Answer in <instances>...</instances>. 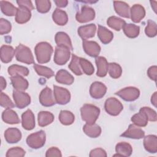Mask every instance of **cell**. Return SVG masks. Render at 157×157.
Masks as SVG:
<instances>
[{
    "label": "cell",
    "instance_id": "obj_1",
    "mask_svg": "<svg viewBox=\"0 0 157 157\" xmlns=\"http://www.w3.org/2000/svg\"><path fill=\"white\" fill-rule=\"evenodd\" d=\"M37 61L40 64L48 63L53 52L52 46L47 42L38 43L34 48Z\"/></svg>",
    "mask_w": 157,
    "mask_h": 157
},
{
    "label": "cell",
    "instance_id": "obj_2",
    "mask_svg": "<svg viewBox=\"0 0 157 157\" xmlns=\"http://www.w3.org/2000/svg\"><path fill=\"white\" fill-rule=\"evenodd\" d=\"M80 113L82 120L87 124H94L98 118L100 114V109L98 107L85 104L80 108Z\"/></svg>",
    "mask_w": 157,
    "mask_h": 157
},
{
    "label": "cell",
    "instance_id": "obj_3",
    "mask_svg": "<svg viewBox=\"0 0 157 157\" xmlns=\"http://www.w3.org/2000/svg\"><path fill=\"white\" fill-rule=\"evenodd\" d=\"M15 55L18 61L27 64H34V57L31 50L23 44H19L15 48Z\"/></svg>",
    "mask_w": 157,
    "mask_h": 157
},
{
    "label": "cell",
    "instance_id": "obj_4",
    "mask_svg": "<svg viewBox=\"0 0 157 157\" xmlns=\"http://www.w3.org/2000/svg\"><path fill=\"white\" fill-rule=\"evenodd\" d=\"M46 140V135L43 130L31 134L26 138V144L33 149H38L42 147Z\"/></svg>",
    "mask_w": 157,
    "mask_h": 157
},
{
    "label": "cell",
    "instance_id": "obj_5",
    "mask_svg": "<svg viewBox=\"0 0 157 157\" xmlns=\"http://www.w3.org/2000/svg\"><path fill=\"white\" fill-rule=\"evenodd\" d=\"M104 109L107 113L112 116H117L123 109V104L115 98H109L106 99Z\"/></svg>",
    "mask_w": 157,
    "mask_h": 157
},
{
    "label": "cell",
    "instance_id": "obj_6",
    "mask_svg": "<svg viewBox=\"0 0 157 157\" xmlns=\"http://www.w3.org/2000/svg\"><path fill=\"white\" fill-rule=\"evenodd\" d=\"M70 49L66 47L56 46L55 50L54 62L58 65H64L69 60L71 56Z\"/></svg>",
    "mask_w": 157,
    "mask_h": 157
},
{
    "label": "cell",
    "instance_id": "obj_7",
    "mask_svg": "<svg viewBox=\"0 0 157 157\" xmlns=\"http://www.w3.org/2000/svg\"><path fill=\"white\" fill-rule=\"evenodd\" d=\"M115 94L125 101L131 102L136 100L139 97L140 91L136 87L128 86L116 92Z\"/></svg>",
    "mask_w": 157,
    "mask_h": 157
},
{
    "label": "cell",
    "instance_id": "obj_8",
    "mask_svg": "<svg viewBox=\"0 0 157 157\" xmlns=\"http://www.w3.org/2000/svg\"><path fill=\"white\" fill-rule=\"evenodd\" d=\"M53 95L55 101L60 105H65L71 100V94L66 88L53 85Z\"/></svg>",
    "mask_w": 157,
    "mask_h": 157
},
{
    "label": "cell",
    "instance_id": "obj_9",
    "mask_svg": "<svg viewBox=\"0 0 157 157\" xmlns=\"http://www.w3.org/2000/svg\"><path fill=\"white\" fill-rule=\"evenodd\" d=\"M13 98L15 105L19 109H23L31 102L30 96L23 91L14 90L13 91Z\"/></svg>",
    "mask_w": 157,
    "mask_h": 157
},
{
    "label": "cell",
    "instance_id": "obj_10",
    "mask_svg": "<svg viewBox=\"0 0 157 157\" xmlns=\"http://www.w3.org/2000/svg\"><path fill=\"white\" fill-rule=\"evenodd\" d=\"M95 17V12L94 9L87 6L82 7L80 12H77L75 15L77 21L79 23H86L93 20Z\"/></svg>",
    "mask_w": 157,
    "mask_h": 157
},
{
    "label": "cell",
    "instance_id": "obj_11",
    "mask_svg": "<svg viewBox=\"0 0 157 157\" xmlns=\"http://www.w3.org/2000/svg\"><path fill=\"white\" fill-rule=\"evenodd\" d=\"M39 99L40 103L45 107L53 106L56 102L53 92L48 86H46L41 91Z\"/></svg>",
    "mask_w": 157,
    "mask_h": 157
},
{
    "label": "cell",
    "instance_id": "obj_12",
    "mask_svg": "<svg viewBox=\"0 0 157 157\" xmlns=\"http://www.w3.org/2000/svg\"><path fill=\"white\" fill-rule=\"evenodd\" d=\"M121 136L134 139H140L144 137L145 132L134 124H131L128 128L121 134Z\"/></svg>",
    "mask_w": 157,
    "mask_h": 157
},
{
    "label": "cell",
    "instance_id": "obj_13",
    "mask_svg": "<svg viewBox=\"0 0 157 157\" xmlns=\"http://www.w3.org/2000/svg\"><path fill=\"white\" fill-rule=\"evenodd\" d=\"M82 45L85 52L91 57H97L101 52V47L96 42L83 40Z\"/></svg>",
    "mask_w": 157,
    "mask_h": 157
},
{
    "label": "cell",
    "instance_id": "obj_14",
    "mask_svg": "<svg viewBox=\"0 0 157 157\" xmlns=\"http://www.w3.org/2000/svg\"><path fill=\"white\" fill-rule=\"evenodd\" d=\"M106 86L100 82H93L90 88V94L91 96L94 99H101L106 93Z\"/></svg>",
    "mask_w": 157,
    "mask_h": 157
},
{
    "label": "cell",
    "instance_id": "obj_15",
    "mask_svg": "<svg viewBox=\"0 0 157 157\" xmlns=\"http://www.w3.org/2000/svg\"><path fill=\"white\" fill-rule=\"evenodd\" d=\"M21 124L26 130H32L35 126V118L33 112L30 110H26L21 115Z\"/></svg>",
    "mask_w": 157,
    "mask_h": 157
},
{
    "label": "cell",
    "instance_id": "obj_16",
    "mask_svg": "<svg viewBox=\"0 0 157 157\" xmlns=\"http://www.w3.org/2000/svg\"><path fill=\"white\" fill-rule=\"evenodd\" d=\"M96 31L95 24H89L80 26L78 28V34L83 40L91 38L94 36Z\"/></svg>",
    "mask_w": 157,
    "mask_h": 157
},
{
    "label": "cell",
    "instance_id": "obj_17",
    "mask_svg": "<svg viewBox=\"0 0 157 157\" xmlns=\"http://www.w3.org/2000/svg\"><path fill=\"white\" fill-rule=\"evenodd\" d=\"M145 15V10L140 4H134L130 9V17L134 23H139Z\"/></svg>",
    "mask_w": 157,
    "mask_h": 157
},
{
    "label": "cell",
    "instance_id": "obj_18",
    "mask_svg": "<svg viewBox=\"0 0 157 157\" xmlns=\"http://www.w3.org/2000/svg\"><path fill=\"white\" fill-rule=\"evenodd\" d=\"M4 137L7 142L9 144L17 143L21 139V133L16 128H9L5 131Z\"/></svg>",
    "mask_w": 157,
    "mask_h": 157
},
{
    "label": "cell",
    "instance_id": "obj_19",
    "mask_svg": "<svg viewBox=\"0 0 157 157\" xmlns=\"http://www.w3.org/2000/svg\"><path fill=\"white\" fill-rule=\"evenodd\" d=\"M31 17V10L23 6H18L15 15V21L19 24H23L28 22Z\"/></svg>",
    "mask_w": 157,
    "mask_h": 157
},
{
    "label": "cell",
    "instance_id": "obj_20",
    "mask_svg": "<svg viewBox=\"0 0 157 157\" xmlns=\"http://www.w3.org/2000/svg\"><path fill=\"white\" fill-rule=\"evenodd\" d=\"M55 79L57 82L67 85L72 84L74 81V77L64 69H61L57 72L55 75Z\"/></svg>",
    "mask_w": 157,
    "mask_h": 157
},
{
    "label": "cell",
    "instance_id": "obj_21",
    "mask_svg": "<svg viewBox=\"0 0 157 157\" xmlns=\"http://www.w3.org/2000/svg\"><path fill=\"white\" fill-rule=\"evenodd\" d=\"M95 63L98 68L96 75L100 77H105L107 74L109 66L106 58L103 56H97L95 59Z\"/></svg>",
    "mask_w": 157,
    "mask_h": 157
},
{
    "label": "cell",
    "instance_id": "obj_22",
    "mask_svg": "<svg viewBox=\"0 0 157 157\" xmlns=\"http://www.w3.org/2000/svg\"><path fill=\"white\" fill-rule=\"evenodd\" d=\"M115 151L117 154L114 155V156H129L132 153V148L129 144L125 142H121L116 145Z\"/></svg>",
    "mask_w": 157,
    "mask_h": 157
},
{
    "label": "cell",
    "instance_id": "obj_23",
    "mask_svg": "<svg viewBox=\"0 0 157 157\" xmlns=\"http://www.w3.org/2000/svg\"><path fill=\"white\" fill-rule=\"evenodd\" d=\"M55 40L57 46H63L73 50L72 42L69 36L64 32H58L55 36Z\"/></svg>",
    "mask_w": 157,
    "mask_h": 157
},
{
    "label": "cell",
    "instance_id": "obj_24",
    "mask_svg": "<svg viewBox=\"0 0 157 157\" xmlns=\"http://www.w3.org/2000/svg\"><path fill=\"white\" fill-rule=\"evenodd\" d=\"M113 6L118 15L127 18L130 17V8L127 3L122 1H113Z\"/></svg>",
    "mask_w": 157,
    "mask_h": 157
},
{
    "label": "cell",
    "instance_id": "obj_25",
    "mask_svg": "<svg viewBox=\"0 0 157 157\" xmlns=\"http://www.w3.org/2000/svg\"><path fill=\"white\" fill-rule=\"evenodd\" d=\"M144 146L149 153H155L157 151V137L155 135H148L144 137Z\"/></svg>",
    "mask_w": 157,
    "mask_h": 157
},
{
    "label": "cell",
    "instance_id": "obj_26",
    "mask_svg": "<svg viewBox=\"0 0 157 157\" xmlns=\"http://www.w3.org/2000/svg\"><path fill=\"white\" fill-rule=\"evenodd\" d=\"M10 80L13 87L18 91L26 90L29 86L28 80L24 78L21 75L12 76Z\"/></svg>",
    "mask_w": 157,
    "mask_h": 157
},
{
    "label": "cell",
    "instance_id": "obj_27",
    "mask_svg": "<svg viewBox=\"0 0 157 157\" xmlns=\"http://www.w3.org/2000/svg\"><path fill=\"white\" fill-rule=\"evenodd\" d=\"M2 119L5 123L10 124H18L20 122L17 113L10 109H6L3 111Z\"/></svg>",
    "mask_w": 157,
    "mask_h": 157
},
{
    "label": "cell",
    "instance_id": "obj_28",
    "mask_svg": "<svg viewBox=\"0 0 157 157\" xmlns=\"http://www.w3.org/2000/svg\"><path fill=\"white\" fill-rule=\"evenodd\" d=\"M0 51L1 60L2 62L8 63L12 61L15 55V50L12 46L7 45H2Z\"/></svg>",
    "mask_w": 157,
    "mask_h": 157
},
{
    "label": "cell",
    "instance_id": "obj_29",
    "mask_svg": "<svg viewBox=\"0 0 157 157\" xmlns=\"http://www.w3.org/2000/svg\"><path fill=\"white\" fill-rule=\"evenodd\" d=\"M98 36L99 40L104 44L110 43L113 38V34L112 31L101 25L98 26Z\"/></svg>",
    "mask_w": 157,
    "mask_h": 157
},
{
    "label": "cell",
    "instance_id": "obj_30",
    "mask_svg": "<svg viewBox=\"0 0 157 157\" xmlns=\"http://www.w3.org/2000/svg\"><path fill=\"white\" fill-rule=\"evenodd\" d=\"M53 21L59 26L65 25L68 21V17L66 12L63 10L56 8L52 14Z\"/></svg>",
    "mask_w": 157,
    "mask_h": 157
},
{
    "label": "cell",
    "instance_id": "obj_31",
    "mask_svg": "<svg viewBox=\"0 0 157 157\" xmlns=\"http://www.w3.org/2000/svg\"><path fill=\"white\" fill-rule=\"evenodd\" d=\"M83 131L86 135L91 138H96L101 133V127L96 123L91 124L86 123L83 127Z\"/></svg>",
    "mask_w": 157,
    "mask_h": 157
},
{
    "label": "cell",
    "instance_id": "obj_32",
    "mask_svg": "<svg viewBox=\"0 0 157 157\" xmlns=\"http://www.w3.org/2000/svg\"><path fill=\"white\" fill-rule=\"evenodd\" d=\"M38 124L41 127L51 124L54 120V115L50 112L41 111L38 113Z\"/></svg>",
    "mask_w": 157,
    "mask_h": 157
},
{
    "label": "cell",
    "instance_id": "obj_33",
    "mask_svg": "<svg viewBox=\"0 0 157 157\" xmlns=\"http://www.w3.org/2000/svg\"><path fill=\"white\" fill-rule=\"evenodd\" d=\"M123 30L124 34L129 38H135L137 37L140 33V28L139 26L131 23H126L123 26Z\"/></svg>",
    "mask_w": 157,
    "mask_h": 157
},
{
    "label": "cell",
    "instance_id": "obj_34",
    "mask_svg": "<svg viewBox=\"0 0 157 157\" xmlns=\"http://www.w3.org/2000/svg\"><path fill=\"white\" fill-rule=\"evenodd\" d=\"M132 122L136 126L139 127H144L148 124V118L146 114L141 110L139 112L134 114L131 117Z\"/></svg>",
    "mask_w": 157,
    "mask_h": 157
},
{
    "label": "cell",
    "instance_id": "obj_35",
    "mask_svg": "<svg viewBox=\"0 0 157 157\" xmlns=\"http://www.w3.org/2000/svg\"><path fill=\"white\" fill-rule=\"evenodd\" d=\"M8 73L11 76L21 75L27 76L29 74V70L27 67L19 66L17 64H13L8 67Z\"/></svg>",
    "mask_w": 157,
    "mask_h": 157
},
{
    "label": "cell",
    "instance_id": "obj_36",
    "mask_svg": "<svg viewBox=\"0 0 157 157\" xmlns=\"http://www.w3.org/2000/svg\"><path fill=\"white\" fill-rule=\"evenodd\" d=\"M0 6L1 11L4 15L7 16H13L16 15L17 8H16L10 2L6 1H1Z\"/></svg>",
    "mask_w": 157,
    "mask_h": 157
},
{
    "label": "cell",
    "instance_id": "obj_37",
    "mask_svg": "<svg viewBox=\"0 0 157 157\" xmlns=\"http://www.w3.org/2000/svg\"><path fill=\"white\" fill-rule=\"evenodd\" d=\"M68 67L76 75H81L83 74L80 64V57H78L74 54L72 55L71 61L70 62Z\"/></svg>",
    "mask_w": 157,
    "mask_h": 157
},
{
    "label": "cell",
    "instance_id": "obj_38",
    "mask_svg": "<svg viewBox=\"0 0 157 157\" xmlns=\"http://www.w3.org/2000/svg\"><path fill=\"white\" fill-rule=\"evenodd\" d=\"M107 23L111 28L115 31H120L123 28V26L126 24V22L124 20L116 16H111L107 19Z\"/></svg>",
    "mask_w": 157,
    "mask_h": 157
},
{
    "label": "cell",
    "instance_id": "obj_39",
    "mask_svg": "<svg viewBox=\"0 0 157 157\" xmlns=\"http://www.w3.org/2000/svg\"><path fill=\"white\" fill-rule=\"evenodd\" d=\"M75 120L74 115L69 110H61L59 115V120L62 124H72Z\"/></svg>",
    "mask_w": 157,
    "mask_h": 157
},
{
    "label": "cell",
    "instance_id": "obj_40",
    "mask_svg": "<svg viewBox=\"0 0 157 157\" xmlns=\"http://www.w3.org/2000/svg\"><path fill=\"white\" fill-rule=\"evenodd\" d=\"M34 69L39 75L44 76L47 78H50L54 75V72L49 67L41 66L37 64H34Z\"/></svg>",
    "mask_w": 157,
    "mask_h": 157
},
{
    "label": "cell",
    "instance_id": "obj_41",
    "mask_svg": "<svg viewBox=\"0 0 157 157\" xmlns=\"http://www.w3.org/2000/svg\"><path fill=\"white\" fill-rule=\"evenodd\" d=\"M108 71L110 76L113 78H119L122 74L121 67L115 63H109Z\"/></svg>",
    "mask_w": 157,
    "mask_h": 157
},
{
    "label": "cell",
    "instance_id": "obj_42",
    "mask_svg": "<svg viewBox=\"0 0 157 157\" xmlns=\"http://www.w3.org/2000/svg\"><path fill=\"white\" fill-rule=\"evenodd\" d=\"M80 64L82 72H83L86 75H91L94 73V67L91 63L87 59L83 58H80Z\"/></svg>",
    "mask_w": 157,
    "mask_h": 157
},
{
    "label": "cell",
    "instance_id": "obj_43",
    "mask_svg": "<svg viewBox=\"0 0 157 157\" xmlns=\"http://www.w3.org/2000/svg\"><path fill=\"white\" fill-rule=\"evenodd\" d=\"M35 3L37 10L40 13H47L51 8V2L48 0H37Z\"/></svg>",
    "mask_w": 157,
    "mask_h": 157
},
{
    "label": "cell",
    "instance_id": "obj_44",
    "mask_svg": "<svg viewBox=\"0 0 157 157\" xmlns=\"http://www.w3.org/2000/svg\"><path fill=\"white\" fill-rule=\"evenodd\" d=\"M145 33L146 35L150 37H155L157 34L156 23L151 20H148L147 25L145 29Z\"/></svg>",
    "mask_w": 157,
    "mask_h": 157
},
{
    "label": "cell",
    "instance_id": "obj_45",
    "mask_svg": "<svg viewBox=\"0 0 157 157\" xmlns=\"http://www.w3.org/2000/svg\"><path fill=\"white\" fill-rule=\"evenodd\" d=\"M0 104L6 109H11L15 106L10 98L3 92H1L0 94Z\"/></svg>",
    "mask_w": 157,
    "mask_h": 157
},
{
    "label": "cell",
    "instance_id": "obj_46",
    "mask_svg": "<svg viewBox=\"0 0 157 157\" xmlns=\"http://www.w3.org/2000/svg\"><path fill=\"white\" fill-rule=\"evenodd\" d=\"M25 155V151L18 147H13L9 149L6 153V157H13V156H24Z\"/></svg>",
    "mask_w": 157,
    "mask_h": 157
},
{
    "label": "cell",
    "instance_id": "obj_47",
    "mask_svg": "<svg viewBox=\"0 0 157 157\" xmlns=\"http://www.w3.org/2000/svg\"><path fill=\"white\" fill-rule=\"evenodd\" d=\"M12 29V25L10 21L8 20L1 18L0 20V34L1 35L6 34L10 32Z\"/></svg>",
    "mask_w": 157,
    "mask_h": 157
},
{
    "label": "cell",
    "instance_id": "obj_48",
    "mask_svg": "<svg viewBox=\"0 0 157 157\" xmlns=\"http://www.w3.org/2000/svg\"><path fill=\"white\" fill-rule=\"evenodd\" d=\"M140 110H142L146 114L149 121H156L157 120V115L153 109L148 107H143Z\"/></svg>",
    "mask_w": 157,
    "mask_h": 157
},
{
    "label": "cell",
    "instance_id": "obj_49",
    "mask_svg": "<svg viewBox=\"0 0 157 157\" xmlns=\"http://www.w3.org/2000/svg\"><path fill=\"white\" fill-rule=\"evenodd\" d=\"M90 157H106L107 153L106 151L101 148H97L92 150L89 155Z\"/></svg>",
    "mask_w": 157,
    "mask_h": 157
},
{
    "label": "cell",
    "instance_id": "obj_50",
    "mask_svg": "<svg viewBox=\"0 0 157 157\" xmlns=\"http://www.w3.org/2000/svg\"><path fill=\"white\" fill-rule=\"evenodd\" d=\"M45 156H47V157H50V156L61 157V156H62V154H61L60 150H59L57 147H52L47 150Z\"/></svg>",
    "mask_w": 157,
    "mask_h": 157
},
{
    "label": "cell",
    "instance_id": "obj_51",
    "mask_svg": "<svg viewBox=\"0 0 157 157\" xmlns=\"http://www.w3.org/2000/svg\"><path fill=\"white\" fill-rule=\"evenodd\" d=\"M157 73V67L156 66H152L148 69L147 71V75L149 78L154 80L155 82L156 81V74Z\"/></svg>",
    "mask_w": 157,
    "mask_h": 157
},
{
    "label": "cell",
    "instance_id": "obj_52",
    "mask_svg": "<svg viewBox=\"0 0 157 157\" xmlns=\"http://www.w3.org/2000/svg\"><path fill=\"white\" fill-rule=\"evenodd\" d=\"M17 3L18 4V6H23L28 8L29 10H32L34 9V6L32 4L31 1H26V0H20L17 1Z\"/></svg>",
    "mask_w": 157,
    "mask_h": 157
},
{
    "label": "cell",
    "instance_id": "obj_53",
    "mask_svg": "<svg viewBox=\"0 0 157 157\" xmlns=\"http://www.w3.org/2000/svg\"><path fill=\"white\" fill-rule=\"evenodd\" d=\"M54 2L56 6L59 7H65L68 3L67 0H56Z\"/></svg>",
    "mask_w": 157,
    "mask_h": 157
},
{
    "label": "cell",
    "instance_id": "obj_54",
    "mask_svg": "<svg viewBox=\"0 0 157 157\" xmlns=\"http://www.w3.org/2000/svg\"><path fill=\"white\" fill-rule=\"evenodd\" d=\"M156 102H157V93L155 92L151 98V102L156 107Z\"/></svg>",
    "mask_w": 157,
    "mask_h": 157
},
{
    "label": "cell",
    "instance_id": "obj_55",
    "mask_svg": "<svg viewBox=\"0 0 157 157\" xmlns=\"http://www.w3.org/2000/svg\"><path fill=\"white\" fill-rule=\"evenodd\" d=\"M0 79H1V91H2L6 87V81L4 78V77L2 76L0 77Z\"/></svg>",
    "mask_w": 157,
    "mask_h": 157
},
{
    "label": "cell",
    "instance_id": "obj_56",
    "mask_svg": "<svg viewBox=\"0 0 157 157\" xmlns=\"http://www.w3.org/2000/svg\"><path fill=\"white\" fill-rule=\"evenodd\" d=\"M150 3H151V7L152 6H154V7H153V10H154V11H155V12H156V1H150Z\"/></svg>",
    "mask_w": 157,
    "mask_h": 157
}]
</instances>
